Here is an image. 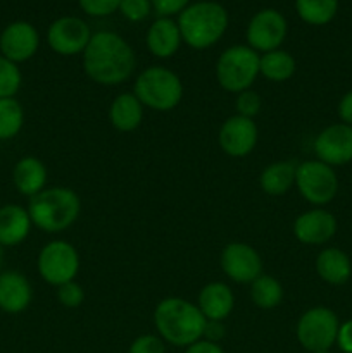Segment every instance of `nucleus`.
I'll use <instances>...</instances> for the list:
<instances>
[{"instance_id":"obj_25","label":"nucleus","mask_w":352,"mask_h":353,"mask_svg":"<svg viewBox=\"0 0 352 353\" xmlns=\"http://www.w3.org/2000/svg\"><path fill=\"white\" fill-rule=\"evenodd\" d=\"M295 59L285 50L266 52L259 57V74L273 83H283L295 72Z\"/></svg>"},{"instance_id":"obj_24","label":"nucleus","mask_w":352,"mask_h":353,"mask_svg":"<svg viewBox=\"0 0 352 353\" xmlns=\"http://www.w3.org/2000/svg\"><path fill=\"white\" fill-rule=\"evenodd\" d=\"M297 165L299 164L293 161H278L269 164L259 178L262 192L271 196L285 195L295 185Z\"/></svg>"},{"instance_id":"obj_23","label":"nucleus","mask_w":352,"mask_h":353,"mask_svg":"<svg viewBox=\"0 0 352 353\" xmlns=\"http://www.w3.org/2000/svg\"><path fill=\"white\" fill-rule=\"evenodd\" d=\"M14 185L19 190L23 195L35 196L45 190V183H47V169L45 164L37 157H23L16 164L12 172Z\"/></svg>"},{"instance_id":"obj_39","label":"nucleus","mask_w":352,"mask_h":353,"mask_svg":"<svg viewBox=\"0 0 352 353\" xmlns=\"http://www.w3.org/2000/svg\"><path fill=\"white\" fill-rule=\"evenodd\" d=\"M185 353H224V350L219 347V343H213V341H207L202 338V340L186 347Z\"/></svg>"},{"instance_id":"obj_15","label":"nucleus","mask_w":352,"mask_h":353,"mask_svg":"<svg viewBox=\"0 0 352 353\" xmlns=\"http://www.w3.org/2000/svg\"><path fill=\"white\" fill-rule=\"evenodd\" d=\"M337 219L326 209H311L293 221V236L304 245L328 243L337 233Z\"/></svg>"},{"instance_id":"obj_1","label":"nucleus","mask_w":352,"mask_h":353,"mask_svg":"<svg viewBox=\"0 0 352 353\" xmlns=\"http://www.w3.org/2000/svg\"><path fill=\"white\" fill-rule=\"evenodd\" d=\"M137 68L133 48L113 31L92 34L83 52V69L92 81L104 86H116L131 78Z\"/></svg>"},{"instance_id":"obj_14","label":"nucleus","mask_w":352,"mask_h":353,"mask_svg":"<svg viewBox=\"0 0 352 353\" xmlns=\"http://www.w3.org/2000/svg\"><path fill=\"white\" fill-rule=\"evenodd\" d=\"M259 140L257 124L244 116H231L221 126L217 141L221 150L230 157H245L255 148Z\"/></svg>"},{"instance_id":"obj_9","label":"nucleus","mask_w":352,"mask_h":353,"mask_svg":"<svg viewBox=\"0 0 352 353\" xmlns=\"http://www.w3.org/2000/svg\"><path fill=\"white\" fill-rule=\"evenodd\" d=\"M37 265L41 278L59 288L75 281L79 271V254L69 241L54 240L41 248Z\"/></svg>"},{"instance_id":"obj_41","label":"nucleus","mask_w":352,"mask_h":353,"mask_svg":"<svg viewBox=\"0 0 352 353\" xmlns=\"http://www.w3.org/2000/svg\"><path fill=\"white\" fill-rule=\"evenodd\" d=\"M317 353H331L330 350H326V352H317Z\"/></svg>"},{"instance_id":"obj_19","label":"nucleus","mask_w":352,"mask_h":353,"mask_svg":"<svg viewBox=\"0 0 352 353\" xmlns=\"http://www.w3.org/2000/svg\"><path fill=\"white\" fill-rule=\"evenodd\" d=\"M182 33L178 23L169 17H159L152 23L147 33V47L150 54L159 59H169L178 52L182 45Z\"/></svg>"},{"instance_id":"obj_37","label":"nucleus","mask_w":352,"mask_h":353,"mask_svg":"<svg viewBox=\"0 0 352 353\" xmlns=\"http://www.w3.org/2000/svg\"><path fill=\"white\" fill-rule=\"evenodd\" d=\"M202 338L213 343H219L224 338V324L221 321H207Z\"/></svg>"},{"instance_id":"obj_36","label":"nucleus","mask_w":352,"mask_h":353,"mask_svg":"<svg viewBox=\"0 0 352 353\" xmlns=\"http://www.w3.org/2000/svg\"><path fill=\"white\" fill-rule=\"evenodd\" d=\"M337 345L342 353H352V319L340 324L337 334Z\"/></svg>"},{"instance_id":"obj_11","label":"nucleus","mask_w":352,"mask_h":353,"mask_svg":"<svg viewBox=\"0 0 352 353\" xmlns=\"http://www.w3.org/2000/svg\"><path fill=\"white\" fill-rule=\"evenodd\" d=\"M92 38L88 24L75 16H66L54 21L48 28V47L59 55L83 54Z\"/></svg>"},{"instance_id":"obj_6","label":"nucleus","mask_w":352,"mask_h":353,"mask_svg":"<svg viewBox=\"0 0 352 353\" xmlns=\"http://www.w3.org/2000/svg\"><path fill=\"white\" fill-rule=\"evenodd\" d=\"M259 76V54L245 45H233L219 55L216 62V78L223 90L242 93L251 90Z\"/></svg>"},{"instance_id":"obj_38","label":"nucleus","mask_w":352,"mask_h":353,"mask_svg":"<svg viewBox=\"0 0 352 353\" xmlns=\"http://www.w3.org/2000/svg\"><path fill=\"white\" fill-rule=\"evenodd\" d=\"M337 112H338V117H340L342 123L352 126V90L342 97L340 102H338Z\"/></svg>"},{"instance_id":"obj_40","label":"nucleus","mask_w":352,"mask_h":353,"mask_svg":"<svg viewBox=\"0 0 352 353\" xmlns=\"http://www.w3.org/2000/svg\"><path fill=\"white\" fill-rule=\"evenodd\" d=\"M2 264H3V247L0 245V269H2Z\"/></svg>"},{"instance_id":"obj_17","label":"nucleus","mask_w":352,"mask_h":353,"mask_svg":"<svg viewBox=\"0 0 352 353\" xmlns=\"http://www.w3.org/2000/svg\"><path fill=\"white\" fill-rule=\"evenodd\" d=\"M31 285L21 272H0V309L7 314H19L31 303Z\"/></svg>"},{"instance_id":"obj_30","label":"nucleus","mask_w":352,"mask_h":353,"mask_svg":"<svg viewBox=\"0 0 352 353\" xmlns=\"http://www.w3.org/2000/svg\"><path fill=\"white\" fill-rule=\"evenodd\" d=\"M261 97L255 92H252V90H245V92L238 93L237 102H235L238 116L248 117V119H254L261 112Z\"/></svg>"},{"instance_id":"obj_28","label":"nucleus","mask_w":352,"mask_h":353,"mask_svg":"<svg viewBox=\"0 0 352 353\" xmlns=\"http://www.w3.org/2000/svg\"><path fill=\"white\" fill-rule=\"evenodd\" d=\"M24 112L16 99H0V140H10L21 131Z\"/></svg>"},{"instance_id":"obj_26","label":"nucleus","mask_w":352,"mask_h":353,"mask_svg":"<svg viewBox=\"0 0 352 353\" xmlns=\"http://www.w3.org/2000/svg\"><path fill=\"white\" fill-rule=\"evenodd\" d=\"M283 286L273 276L261 274L251 283V299L259 309H275L283 302Z\"/></svg>"},{"instance_id":"obj_22","label":"nucleus","mask_w":352,"mask_h":353,"mask_svg":"<svg viewBox=\"0 0 352 353\" xmlns=\"http://www.w3.org/2000/svg\"><path fill=\"white\" fill-rule=\"evenodd\" d=\"M110 124L121 133L135 131L144 119V105L135 93H121L113 100L109 109Z\"/></svg>"},{"instance_id":"obj_13","label":"nucleus","mask_w":352,"mask_h":353,"mask_svg":"<svg viewBox=\"0 0 352 353\" xmlns=\"http://www.w3.org/2000/svg\"><path fill=\"white\" fill-rule=\"evenodd\" d=\"M314 154L331 168L352 162V126L337 123L324 128L314 140Z\"/></svg>"},{"instance_id":"obj_21","label":"nucleus","mask_w":352,"mask_h":353,"mask_svg":"<svg viewBox=\"0 0 352 353\" xmlns=\"http://www.w3.org/2000/svg\"><path fill=\"white\" fill-rule=\"evenodd\" d=\"M31 217L28 209L19 205H3L0 209V245L16 247L26 240L31 230Z\"/></svg>"},{"instance_id":"obj_27","label":"nucleus","mask_w":352,"mask_h":353,"mask_svg":"<svg viewBox=\"0 0 352 353\" xmlns=\"http://www.w3.org/2000/svg\"><path fill=\"white\" fill-rule=\"evenodd\" d=\"M295 9L304 23L323 26L337 14L338 0H295Z\"/></svg>"},{"instance_id":"obj_8","label":"nucleus","mask_w":352,"mask_h":353,"mask_svg":"<svg viewBox=\"0 0 352 353\" xmlns=\"http://www.w3.org/2000/svg\"><path fill=\"white\" fill-rule=\"evenodd\" d=\"M295 186L306 202L320 207L326 205L338 193L337 172L317 159L300 162L297 165Z\"/></svg>"},{"instance_id":"obj_20","label":"nucleus","mask_w":352,"mask_h":353,"mask_svg":"<svg viewBox=\"0 0 352 353\" xmlns=\"http://www.w3.org/2000/svg\"><path fill=\"white\" fill-rule=\"evenodd\" d=\"M316 272L328 285H345L352 276L351 257L340 248H324L316 257Z\"/></svg>"},{"instance_id":"obj_33","label":"nucleus","mask_w":352,"mask_h":353,"mask_svg":"<svg viewBox=\"0 0 352 353\" xmlns=\"http://www.w3.org/2000/svg\"><path fill=\"white\" fill-rule=\"evenodd\" d=\"M150 0H121L119 10L126 19L138 23L150 14Z\"/></svg>"},{"instance_id":"obj_31","label":"nucleus","mask_w":352,"mask_h":353,"mask_svg":"<svg viewBox=\"0 0 352 353\" xmlns=\"http://www.w3.org/2000/svg\"><path fill=\"white\" fill-rule=\"evenodd\" d=\"M128 353H166V341L159 334H141L133 340Z\"/></svg>"},{"instance_id":"obj_34","label":"nucleus","mask_w":352,"mask_h":353,"mask_svg":"<svg viewBox=\"0 0 352 353\" xmlns=\"http://www.w3.org/2000/svg\"><path fill=\"white\" fill-rule=\"evenodd\" d=\"M121 6V0H79V7L88 16L102 17L116 12Z\"/></svg>"},{"instance_id":"obj_12","label":"nucleus","mask_w":352,"mask_h":353,"mask_svg":"<svg viewBox=\"0 0 352 353\" xmlns=\"http://www.w3.org/2000/svg\"><path fill=\"white\" fill-rule=\"evenodd\" d=\"M221 269L231 281L252 283L262 274L261 255L251 245L233 241L221 252Z\"/></svg>"},{"instance_id":"obj_35","label":"nucleus","mask_w":352,"mask_h":353,"mask_svg":"<svg viewBox=\"0 0 352 353\" xmlns=\"http://www.w3.org/2000/svg\"><path fill=\"white\" fill-rule=\"evenodd\" d=\"M155 12L161 17H169L179 14L188 7L190 0H150Z\"/></svg>"},{"instance_id":"obj_29","label":"nucleus","mask_w":352,"mask_h":353,"mask_svg":"<svg viewBox=\"0 0 352 353\" xmlns=\"http://www.w3.org/2000/svg\"><path fill=\"white\" fill-rule=\"evenodd\" d=\"M21 88V71L16 62L0 55V99H14Z\"/></svg>"},{"instance_id":"obj_4","label":"nucleus","mask_w":352,"mask_h":353,"mask_svg":"<svg viewBox=\"0 0 352 353\" xmlns=\"http://www.w3.org/2000/svg\"><path fill=\"white\" fill-rule=\"evenodd\" d=\"M182 40L195 50L209 48L221 40L228 28V12L217 2H197L179 12Z\"/></svg>"},{"instance_id":"obj_18","label":"nucleus","mask_w":352,"mask_h":353,"mask_svg":"<svg viewBox=\"0 0 352 353\" xmlns=\"http://www.w3.org/2000/svg\"><path fill=\"white\" fill-rule=\"evenodd\" d=\"M235 305V296L226 283L214 281L204 286L199 293L197 307L207 321H221L223 323L231 314Z\"/></svg>"},{"instance_id":"obj_5","label":"nucleus","mask_w":352,"mask_h":353,"mask_svg":"<svg viewBox=\"0 0 352 353\" xmlns=\"http://www.w3.org/2000/svg\"><path fill=\"white\" fill-rule=\"evenodd\" d=\"M133 93L141 105L157 112H169L182 102L183 85L179 76L171 69L152 65L137 76Z\"/></svg>"},{"instance_id":"obj_3","label":"nucleus","mask_w":352,"mask_h":353,"mask_svg":"<svg viewBox=\"0 0 352 353\" xmlns=\"http://www.w3.org/2000/svg\"><path fill=\"white\" fill-rule=\"evenodd\" d=\"M81 212V202L76 192L66 186H52L31 196L28 214L31 223L45 233H61L68 230Z\"/></svg>"},{"instance_id":"obj_32","label":"nucleus","mask_w":352,"mask_h":353,"mask_svg":"<svg viewBox=\"0 0 352 353\" xmlns=\"http://www.w3.org/2000/svg\"><path fill=\"white\" fill-rule=\"evenodd\" d=\"M57 299L61 305L68 307V309H76L83 303L85 300V293L83 288L76 281H69L66 285L59 286L57 288Z\"/></svg>"},{"instance_id":"obj_16","label":"nucleus","mask_w":352,"mask_h":353,"mask_svg":"<svg viewBox=\"0 0 352 353\" xmlns=\"http://www.w3.org/2000/svg\"><path fill=\"white\" fill-rule=\"evenodd\" d=\"M40 45V37L35 26L24 21L9 24L0 34V52L12 62H24L33 57Z\"/></svg>"},{"instance_id":"obj_2","label":"nucleus","mask_w":352,"mask_h":353,"mask_svg":"<svg viewBox=\"0 0 352 353\" xmlns=\"http://www.w3.org/2000/svg\"><path fill=\"white\" fill-rule=\"evenodd\" d=\"M207 319L188 300L169 296L161 300L154 310V324L159 336L169 345L186 348L202 340Z\"/></svg>"},{"instance_id":"obj_7","label":"nucleus","mask_w":352,"mask_h":353,"mask_svg":"<svg viewBox=\"0 0 352 353\" xmlns=\"http://www.w3.org/2000/svg\"><path fill=\"white\" fill-rule=\"evenodd\" d=\"M338 321L337 314L328 307H313L300 316L295 334L300 347L309 353L326 352L337 343Z\"/></svg>"},{"instance_id":"obj_10","label":"nucleus","mask_w":352,"mask_h":353,"mask_svg":"<svg viewBox=\"0 0 352 353\" xmlns=\"http://www.w3.org/2000/svg\"><path fill=\"white\" fill-rule=\"evenodd\" d=\"M286 19L282 12L275 9L259 10L247 26L248 47L255 52L278 50L280 45L286 38Z\"/></svg>"}]
</instances>
